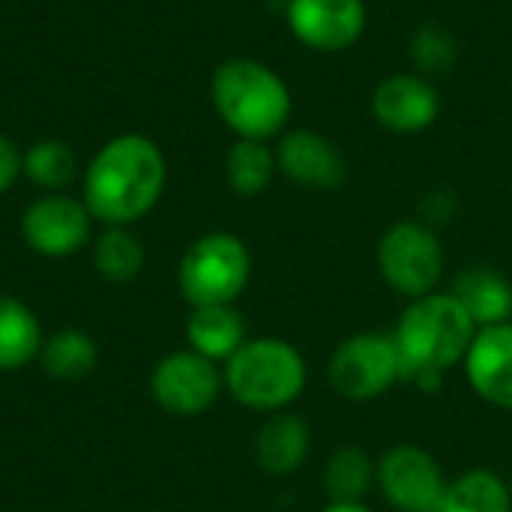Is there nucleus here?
I'll return each instance as SVG.
<instances>
[{"mask_svg":"<svg viewBox=\"0 0 512 512\" xmlns=\"http://www.w3.org/2000/svg\"><path fill=\"white\" fill-rule=\"evenodd\" d=\"M369 108L378 126L393 135H420L441 117V90L432 78L408 69L381 78L369 96Z\"/></svg>","mask_w":512,"mask_h":512,"instance_id":"obj_12","label":"nucleus"},{"mask_svg":"<svg viewBox=\"0 0 512 512\" xmlns=\"http://www.w3.org/2000/svg\"><path fill=\"white\" fill-rule=\"evenodd\" d=\"M330 387L348 402L381 399L402 381L399 351L387 333H354L336 345L327 363Z\"/></svg>","mask_w":512,"mask_h":512,"instance_id":"obj_7","label":"nucleus"},{"mask_svg":"<svg viewBox=\"0 0 512 512\" xmlns=\"http://www.w3.org/2000/svg\"><path fill=\"white\" fill-rule=\"evenodd\" d=\"M42 369L57 381H81L99 363V348L84 330H60L39 351Z\"/></svg>","mask_w":512,"mask_h":512,"instance_id":"obj_22","label":"nucleus"},{"mask_svg":"<svg viewBox=\"0 0 512 512\" xmlns=\"http://www.w3.org/2000/svg\"><path fill=\"white\" fill-rule=\"evenodd\" d=\"M375 261L384 285L405 300L435 294L447 267L444 243L423 219L393 222L378 240Z\"/></svg>","mask_w":512,"mask_h":512,"instance_id":"obj_6","label":"nucleus"},{"mask_svg":"<svg viewBox=\"0 0 512 512\" xmlns=\"http://www.w3.org/2000/svg\"><path fill=\"white\" fill-rule=\"evenodd\" d=\"M222 387V369L192 348L162 357L150 375L153 402L174 417H201L216 405Z\"/></svg>","mask_w":512,"mask_h":512,"instance_id":"obj_9","label":"nucleus"},{"mask_svg":"<svg viewBox=\"0 0 512 512\" xmlns=\"http://www.w3.org/2000/svg\"><path fill=\"white\" fill-rule=\"evenodd\" d=\"M321 512H372V510L360 501V504H327Z\"/></svg>","mask_w":512,"mask_h":512,"instance_id":"obj_28","label":"nucleus"},{"mask_svg":"<svg viewBox=\"0 0 512 512\" xmlns=\"http://www.w3.org/2000/svg\"><path fill=\"white\" fill-rule=\"evenodd\" d=\"M309 447H312V432L306 420L294 411H279L261 423L252 453L264 474L291 477L306 465Z\"/></svg>","mask_w":512,"mask_h":512,"instance_id":"obj_15","label":"nucleus"},{"mask_svg":"<svg viewBox=\"0 0 512 512\" xmlns=\"http://www.w3.org/2000/svg\"><path fill=\"white\" fill-rule=\"evenodd\" d=\"M321 483L330 504H360L375 486V459L363 447H339L324 462Z\"/></svg>","mask_w":512,"mask_h":512,"instance_id":"obj_19","label":"nucleus"},{"mask_svg":"<svg viewBox=\"0 0 512 512\" xmlns=\"http://www.w3.org/2000/svg\"><path fill=\"white\" fill-rule=\"evenodd\" d=\"M210 99L219 120L249 141L279 138L294 111L288 81L255 57L222 60L210 78Z\"/></svg>","mask_w":512,"mask_h":512,"instance_id":"obj_3","label":"nucleus"},{"mask_svg":"<svg viewBox=\"0 0 512 512\" xmlns=\"http://www.w3.org/2000/svg\"><path fill=\"white\" fill-rule=\"evenodd\" d=\"M252 279V252L231 231L198 237L180 258L177 288L183 300L198 306H234Z\"/></svg>","mask_w":512,"mask_h":512,"instance_id":"obj_5","label":"nucleus"},{"mask_svg":"<svg viewBox=\"0 0 512 512\" xmlns=\"http://www.w3.org/2000/svg\"><path fill=\"white\" fill-rule=\"evenodd\" d=\"M276 168V150L270 141L237 138L225 153V180L240 198H255L270 189Z\"/></svg>","mask_w":512,"mask_h":512,"instance_id":"obj_20","label":"nucleus"},{"mask_svg":"<svg viewBox=\"0 0 512 512\" xmlns=\"http://www.w3.org/2000/svg\"><path fill=\"white\" fill-rule=\"evenodd\" d=\"M93 264L105 282H132L144 267V246L129 228H105L93 243Z\"/></svg>","mask_w":512,"mask_h":512,"instance_id":"obj_24","label":"nucleus"},{"mask_svg":"<svg viewBox=\"0 0 512 512\" xmlns=\"http://www.w3.org/2000/svg\"><path fill=\"white\" fill-rule=\"evenodd\" d=\"M408 57H411L414 72L426 78L447 75L459 60V39L441 21H423L420 27H414L408 39Z\"/></svg>","mask_w":512,"mask_h":512,"instance_id":"obj_25","label":"nucleus"},{"mask_svg":"<svg viewBox=\"0 0 512 512\" xmlns=\"http://www.w3.org/2000/svg\"><path fill=\"white\" fill-rule=\"evenodd\" d=\"M42 345V324L36 312L24 300L0 294V372L24 369L39 357Z\"/></svg>","mask_w":512,"mask_h":512,"instance_id":"obj_18","label":"nucleus"},{"mask_svg":"<svg viewBox=\"0 0 512 512\" xmlns=\"http://www.w3.org/2000/svg\"><path fill=\"white\" fill-rule=\"evenodd\" d=\"M18 177H21V150L12 144L9 135L0 132V195H6Z\"/></svg>","mask_w":512,"mask_h":512,"instance_id":"obj_26","label":"nucleus"},{"mask_svg":"<svg viewBox=\"0 0 512 512\" xmlns=\"http://www.w3.org/2000/svg\"><path fill=\"white\" fill-rule=\"evenodd\" d=\"M474 336V318L450 291L408 300L393 330L402 381L417 384V390L423 393H435L444 384V375L465 363Z\"/></svg>","mask_w":512,"mask_h":512,"instance_id":"obj_2","label":"nucleus"},{"mask_svg":"<svg viewBox=\"0 0 512 512\" xmlns=\"http://www.w3.org/2000/svg\"><path fill=\"white\" fill-rule=\"evenodd\" d=\"M465 378L477 399L512 411V321L477 330L465 354Z\"/></svg>","mask_w":512,"mask_h":512,"instance_id":"obj_14","label":"nucleus"},{"mask_svg":"<svg viewBox=\"0 0 512 512\" xmlns=\"http://www.w3.org/2000/svg\"><path fill=\"white\" fill-rule=\"evenodd\" d=\"M78 171L75 150L60 138H39L21 153V174L42 192H63Z\"/></svg>","mask_w":512,"mask_h":512,"instance_id":"obj_23","label":"nucleus"},{"mask_svg":"<svg viewBox=\"0 0 512 512\" xmlns=\"http://www.w3.org/2000/svg\"><path fill=\"white\" fill-rule=\"evenodd\" d=\"M93 216L81 198L45 192L21 213V237L42 258H69L90 240Z\"/></svg>","mask_w":512,"mask_h":512,"instance_id":"obj_10","label":"nucleus"},{"mask_svg":"<svg viewBox=\"0 0 512 512\" xmlns=\"http://www.w3.org/2000/svg\"><path fill=\"white\" fill-rule=\"evenodd\" d=\"M231 399L258 414L288 411L306 390V357L279 336L246 339L243 348L222 369Z\"/></svg>","mask_w":512,"mask_h":512,"instance_id":"obj_4","label":"nucleus"},{"mask_svg":"<svg viewBox=\"0 0 512 512\" xmlns=\"http://www.w3.org/2000/svg\"><path fill=\"white\" fill-rule=\"evenodd\" d=\"M285 21L291 36L318 54L354 48L369 27L366 0H288Z\"/></svg>","mask_w":512,"mask_h":512,"instance_id":"obj_11","label":"nucleus"},{"mask_svg":"<svg viewBox=\"0 0 512 512\" xmlns=\"http://www.w3.org/2000/svg\"><path fill=\"white\" fill-rule=\"evenodd\" d=\"M375 486L396 512H438L447 477L429 450L396 444L375 462Z\"/></svg>","mask_w":512,"mask_h":512,"instance_id":"obj_8","label":"nucleus"},{"mask_svg":"<svg viewBox=\"0 0 512 512\" xmlns=\"http://www.w3.org/2000/svg\"><path fill=\"white\" fill-rule=\"evenodd\" d=\"M507 486H510V495H512V474H510V480H507Z\"/></svg>","mask_w":512,"mask_h":512,"instance_id":"obj_29","label":"nucleus"},{"mask_svg":"<svg viewBox=\"0 0 512 512\" xmlns=\"http://www.w3.org/2000/svg\"><path fill=\"white\" fill-rule=\"evenodd\" d=\"M450 294L465 306V312L480 327H495L512 321V282L495 267H468L462 270Z\"/></svg>","mask_w":512,"mask_h":512,"instance_id":"obj_16","label":"nucleus"},{"mask_svg":"<svg viewBox=\"0 0 512 512\" xmlns=\"http://www.w3.org/2000/svg\"><path fill=\"white\" fill-rule=\"evenodd\" d=\"M423 213H426V219H423L426 225H432V228L447 225L456 216V198L450 192H435L432 198H426Z\"/></svg>","mask_w":512,"mask_h":512,"instance_id":"obj_27","label":"nucleus"},{"mask_svg":"<svg viewBox=\"0 0 512 512\" xmlns=\"http://www.w3.org/2000/svg\"><path fill=\"white\" fill-rule=\"evenodd\" d=\"M510 120H512V105H510Z\"/></svg>","mask_w":512,"mask_h":512,"instance_id":"obj_30","label":"nucleus"},{"mask_svg":"<svg viewBox=\"0 0 512 512\" xmlns=\"http://www.w3.org/2000/svg\"><path fill=\"white\" fill-rule=\"evenodd\" d=\"M246 339V321L234 306H198L186 318L189 348L213 363H228Z\"/></svg>","mask_w":512,"mask_h":512,"instance_id":"obj_17","label":"nucleus"},{"mask_svg":"<svg viewBox=\"0 0 512 512\" xmlns=\"http://www.w3.org/2000/svg\"><path fill=\"white\" fill-rule=\"evenodd\" d=\"M438 512H512L510 486L495 471H465L462 477L447 483Z\"/></svg>","mask_w":512,"mask_h":512,"instance_id":"obj_21","label":"nucleus"},{"mask_svg":"<svg viewBox=\"0 0 512 512\" xmlns=\"http://www.w3.org/2000/svg\"><path fill=\"white\" fill-rule=\"evenodd\" d=\"M276 168L279 174L312 192H333L348 180V159L318 129H288L276 141Z\"/></svg>","mask_w":512,"mask_h":512,"instance_id":"obj_13","label":"nucleus"},{"mask_svg":"<svg viewBox=\"0 0 512 512\" xmlns=\"http://www.w3.org/2000/svg\"><path fill=\"white\" fill-rule=\"evenodd\" d=\"M165 183L168 162L162 147L141 132H123L108 138L87 162L81 201L93 222L126 228L159 204Z\"/></svg>","mask_w":512,"mask_h":512,"instance_id":"obj_1","label":"nucleus"}]
</instances>
